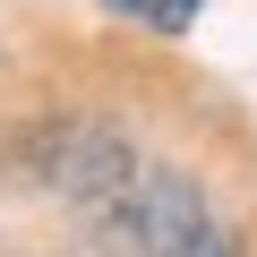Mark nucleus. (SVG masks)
Masks as SVG:
<instances>
[{
	"mask_svg": "<svg viewBox=\"0 0 257 257\" xmlns=\"http://www.w3.org/2000/svg\"><path fill=\"white\" fill-rule=\"evenodd\" d=\"M111 231L128 240V257H240V240L214 223L206 189L172 163H146L138 189H128V206L111 214Z\"/></svg>",
	"mask_w": 257,
	"mask_h": 257,
	"instance_id": "f257e3e1",
	"label": "nucleus"
},
{
	"mask_svg": "<svg viewBox=\"0 0 257 257\" xmlns=\"http://www.w3.org/2000/svg\"><path fill=\"white\" fill-rule=\"evenodd\" d=\"M103 9H111V18H138V26H155V35H189L206 0H103Z\"/></svg>",
	"mask_w": 257,
	"mask_h": 257,
	"instance_id": "f03ea898",
	"label": "nucleus"
}]
</instances>
